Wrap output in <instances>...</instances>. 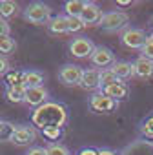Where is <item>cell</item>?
<instances>
[{
    "label": "cell",
    "mask_w": 153,
    "mask_h": 155,
    "mask_svg": "<svg viewBox=\"0 0 153 155\" xmlns=\"http://www.w3.org/2000/svg\"><path fill=\"white\" fill-rule=\"evenodd\" d=\"M102 15H104L102 9H100L95 2H88L86 8H84V11H82V15H80V20H82L84 28H86V26H99Z\"/></svg>",
    "instance_id": "cell-12"
},
{
    "label": "cell",
    "mask_w": 153,
    "mask_h": 155,
    "mask_svg": "<svg viewBox=\"0 0 153 155\" xmlns=\"http://www.w3.org/2000/svg\"><path fill=\"white\" fill-rule=\"evenodd\" d=\"M86 4H88V2H84V0H67V2L64 4L66 17H79V18H80V15H82Z\"/></svg>",
    "instance_id": "cell-19"
},
{
    "label": "cell",
    "mask_w": 153,
    "mask_h": 155,
    "mask_svg": "<svg viewBox=\"0 0 153 155\" xmlns=\"http://www.w3.org/2000/svg\"><path fill=\"white\" fill-rule=\"evenodd\" d=\"M120 40L128 49H142V46L148 42V35L138 28H126L120 35Z\"/></svg>",
    "instance_id": "cell-4"
},
{
    "label": "cell",
    "mask_w": 153,
    "mask_h": 155,
    "mask_svg": "<svg viewBox=\"0 0 153 155\" xmlns=\"http://www.w3.org/2000/svg\"><path fill=\"white\" fill-rule=\"evenodd\" d=\"M79 86L86 91H99L100 90V69H97V68L84 69Z\"/></svg>",
    "instance_id": "cell-10"
},
{
    "label": "cell",
    "mask_w": 153,
    "mask_h": 155,
    "mask_svg": "<svg viewBox=\"0 0 153 155\" xmlns=\"http://www.w3.org/2000/svg\"><path fill=\"white\" fill-rule=\"evenodd\" d=\"M109 69L115 73V77H117L119 81H122V82L128 81V79H131V77H135V68L128 60H115Z\"/></svg>",
    "instance_id": "cell-13"
},
{
    "label": "cell",
    "mask_w": 153,
    "mask_h": 155,
    "mask_svg": "<svg viewBox=\"0 0 153 155\" xmlns=\"http://www.w3.org/2000/svg\"><path fill=\"white\" fill-rule=\"evenodd\" d=\"M122 155H153V144L148 140H138L126 148Z\"/></svg>",
    "instance_id": "cell-17"
},
{
    "label": "cell",
    "mask_w": 153,
    "mask_h": 155,
    "mask_svg": "<svg viewBox=\"0 0 153 155\" xmlns=\"http://www.w3.org/2000/svg\"><path fill=\"white\" fill-rule=\"evenodd\" d=\"M24 18L35 26L47 24L51 20V8L44 2H33L24 9Z\"/></svg>",
    "instance_id": "cell-3"
},
{
    "label": "cell",
    "mask_w": 153,
    "mask_h": 155,
    "mask_svg": "<svg viewBox=\"0 0 153 155\" xmlns=\"http://www.w3.org/2000/svg\"><path fill=\"white\" fill-rule=\"evenodd\" d=\"M47 97H49V93H47V90H46L44 86L28 88V90H26V99H24V102H26L28 106H31V108H38V106H42V104L47 102Z\"/></svg>",
    "instance_id": "cell-11"
},
{
    "label": "cell",
    "mask_w": 153,
    "mask_h": 155,
    "mask_svg": "<svg viewBox=\"0 0 153 155\" xmlns=\"http://www.w3.org/2000/svg\"><path fill=\"white\" fill-rule=\"evenodd\" d=\"M47 29H49V33H53V35L69 33V31H67V17H66V15L51 17V20L47 22Z\"/></svg>",
    "instance_id": "cell-16"
},
{
    "label": "cell",
    "mask_w": 153,
    "mask_h": 155,
    "mask_svg": "<svg viewBox=\"0 0 153 155\" xmlns=\"http://www.w3.org/2000/svg\"><path fill=\"white\" fill-rule=\"evenodd\" d=\"M17 49V42L11 37H2L0 38V55H9Z\"/></svg>",
    "instance_id": "cell-24"
},
{
    "label": "cell",
    "mask_w": 153,
    "mask_h": 155,
    "mask_svg": "<svg viewBox=\"0 0 153 155\" xmlns=\"http://www.w3.org/2000/svg\"><path fill=\"white\" fill-rule=\"evenodd\" d=\"M6 97H8L9 102H15V104L24 102V99H26V88L24 86H8Z\"/></svg>",
    "instance_id": "cell-21"
},
{
    "label": "cell",
    "mask_w": 153,
    "mask_h": 155,
    "mask_svg": "<svg viewBox=\"0 0 153 155\" xmlns=\"http://www.w3.org/2000/svg\"><path fill=\"white\" fill-rule=\"evenodd\" d=\"M9 31H11V28L8 24V20L0 18V38H2V37H9Z\"/></svg>",
    "instance_id": "cell-32"
},
{
    "label": "cell",
    "mask_w": 153,
    "mask_h": 155,
    "mask_svg": "<svg viewBox=\"0 0 153 155\" xmlns=\"http://www.w3.org/2000/svg\"><path fill=\"white\" fill-rule=\"evenodd\" d=\"M76 155H99V150H95V148H82Z\"/></svg>",
    "instance_id": "cell-33"
},
{
    "label": "cell",
    "mask_w": 153,
    "mask_h": 155,
    "mask_svg": "<svg viewBox=\"0 0 153 155\" xmlns=\"http://www.w3.org/2000/svg\"><path fill=\"white\" fill-rule=\"evenodd\" d=\"M99 155H117L113 150H99Z\"/></svg>",
    "instance_id": "cell-35"
},
{
    "label": "cell",
    "mask_w": 153,
    "mask_h": 155,
    "mask_svg": "<svg viewBox=\"0 0 153 155\" xmlns=\"http://www.w3.org/2000/svg\"><path fill=\"white\" fill-rule=\"evenodd\" d=\"M84 29V24L79 17H67V31L69 33H79Z\"/></svg>",
    "instance_id": "cell-28"
},
{
    "label": "cell",
    "mask_w": 153,
    "mask_h": 155,
    "mask_svg": "<svg viewBox=\"0 0 153 155\" xmlns=\"http://www.w3.org/2000/svg\"><path fill=\"white\" fill-rule=\"evenodd\" d=\"M117 106H119V102L113 101L111 97H108L106 93H102L100 90L90 97V108L95 113H111Z\"/></svg>",
    "instance_id": "cell-5"
},
{
    "label": "cell",
    "mask_w": 153,
    "mask_h": 155,
    "mask_svg": "<svg viewBox=\"0 0 153 155\" xmlns=\"http://www.w3.org/2000/svg\"><path fill=\"white\" fill-rule=\"evenodd\" d=\"M9 71V62L4 55H0V77H6Z\"/></svg>",
    "instance_id": "cell-31"
},
{
    "label": "cell",
    "mask_w": 153,
    "mask_h": 155,
    "mask_svg": "<svg viewBox=\"0 0 153 155\" xmlns=\"http://www.w3.org/2000/svg\"><path fill=\"white\" fill-rule=\"evenodd\" d=\"M22 81H24V71H8L6 75L8 86H22Z\"/></svg>",
    "instance_id": "cell-26"
},
{
    "label": "cell",
    "mask_w": 153,
    "mask_h": 155,
    "mask_svg": "<svg viewBox=\"0 0 153 155\" xmlns=\"http://www.w3.org/2000/svg\"><path fill=\"white\" fill-rule=\"evenodd\" d=\"M35 140H37V130L35 126H28V124H18L11 137V142L17 146H29Z\"/></svg>",
    "instance_id": "cell-9"
},
{
    "label": "cell",
    "mask_w": 153,
    "mask_h": 155,
    "mask_svg": "<svg viewBox=\"0 0 153 155\" xmlns=\"http://www.w3.org/2000/svg\"><path fill=\"white\" fill-rule=\"evenodd\" d=\"M149 24H151V28H153V17H151V18H149Z\"/></svg>",
    "instance_id": "cell-38"
},
{
    "label": "cell",
    "mask_w": 153,
    "mask_h": 155,
    "mask_svg": "<svg viewBox=\"0 0 153 155\" xmlns=\"http://www.w3.org/2000/svg\"><path fill=\"white\" fill-rule=\"evenodd\" d=\"M82 68L79 64H64L58 69V79L66 86H79L82 79Z\"/></svg>",
    "instance_id": "cell-6"
},
{
    "label": "cell",
    "mask_w": 153,
    "mask_h": 155,
    "mask_svg": "<svg viewBox=\"0 0 153 155\" xmlns=\"http://www.w3.org/2000/svg\"><path fill=\"white\" fill-rule=\"evenodd\" d=\"M18 13V4L13 0H0V18H11Z\"/></svg>",
    "instance_id": "cell-20"
},
{
    "label": "cell",
    "mask_w": 153,
    "mask_h": 155,
    "mask_svg": "<svg viewBox=\"0 0 153 155\" xmlns=\"http://www.w3.org/2000/svg\"><path fill=\"white\" fill-rule=\"evenodd\" d=\"M91 64L97 68V69H106V68H111L113 62H115V55L109 48L106 46H95L91 57H90Z\"/></svg>",
    "instance_id": "cell-8"
},
{
    "label": "cell",
    "mask_w": 153,
    "mask_h": 155,
    "mask_svg": "<svg viewBox=\"0 0 153 155\" xmlns=\"http://www.w3.org/2000/svg\"><path fill=\"white\" fill-rule=\"evenodd\" d=\"M42 133L47 140H57L62 135V128H46V130H42Z\"/></svg>",
    "instance_id": "cell-29"
},
{
    "label": "cell",
    "mask_w": 153,
    "mask_h": 155,
    "mask_svg": "<svg viewBox=\"0 0 153 155\" xmlns=\"http://www.w3.org/2000/svg\"><path fill=\"white\" fill-rule=\"evenodd\" d=\"M93 49H95V44L88 37H75L69 42V51L76 58H90Z\"/></svg>",
    "instance_id": "cell-7"
},
{
    "label": "cell",
    "mask_w": 153,
    "mask_h": 155,
    "mask_svg": "<svg viewBox=\"0 0 153 155\" xmlns=\"http://www.w3.org/2000/svg\"><path fill=\"white\" fill-rule=\"evenodd\" d=\"M140 133L146 139H153V113L140 122Z\"/></svg>",
    "instance_id": "cell-25"
},
{
    "label": "cell",
    "mask_w": 153,
    "mask_h": 155,
    "mask_svg": "<svg viewBox=\"0 0 153 155\" xmlns=\"http://www.w3.org/2000/svg\"><path fill=\"white\" fill-rule=\"evenodd\" d=\"M15 124L8 122V120H0V142H11V137L15 133Z\"/></svg>",
    "instance_id": "cell-22"
},
{
    "label": "cell",
    "mask_w": 153,
    "mask_h": 155,
    "mask_svg": "<svg viewBox=\"0 0 153 155\" xmlns=\"http://www.w3.org/2000/svg\"><path fill=\"white\" fill-rule=\"evenodd\" d=\"M128 22H129L128 13H124V11H108V13L102 15L99 26L106 33H117V31L124 29L128 26Z\"/></svg>",
    "instance_id": "cell-2"
},
{
    "label": "cell",
    "mask_w": 153,
    "mask_h": 155,
    "mask_svg": "<svg viewBox=\"0 0 153 155\" xmlns=\"http://www.w3.org/2000/svg\"><path fill=\"white\" fill-rule=\"evenodd\" d=\"M46 153H47V155H71L69 150H67L64 144H58V142H51V144L46 148Z\"/></svg>",
    "instance_id": "cell-27"
},
{
    "label": "cell",
    "mask_w": 153,
    "mask_h": 155,
    "mask_svg": "<svg viewBox=\"0 0 153 155\" xmlns=\"http://www.w3.org/2000/svg\"><path fill=\"white\" fill-rule=\"evenodd\" d=\"M117 6H122V8H126V6H131V2H129V0H119V2H117Z\"/></svg>",
    "instance_id": "cell-36"
},
{
    "label": "cell",
    "mask_w": 153,
    "mask_h": 155,
    "mask_svg": "<svg viewBox=\"0 0 153 155\" xmlns=\"http://www.w3.org/2000/svg\"><path fill=\"white\" fill-rule=\"evenodd\" d=\"M133 68H135V77H138V79H153V60L140 55L133 62Z\"/></svg>",
    "instance_id": "cell-14"
},
{
    "label": "cell",
    "mask_w": 153,
    "mask_h": 155,
    "mask_svg": "<svg viewBox=\"0 0 153 155\" xmlns=\"http://www.w3.org/2000/svg\"><path fill=\"white\" fill-rule=\"evenodd\" d=\"M140 55H142V57H146V58H149V60H153V42H149V40H148V42L142 46Z\"/></svg>",
    "instance_id": "cell-30"
},
{
    "label": "cell",
    "mask_w": 153,
    "mask_h": 155,
    "mask_svg": "<svg viewBox=\"0 0 153 155\" xmlns=\"http://www.w3.org/2000/svg\"><path fill=\"white\" fill-rule=\"evenodd\" d=\"M148 40H149V42H153V33H151V35H148Z\"/></svg>",
    "instance_id": "cell-37"
},
{
    "label": "cell",
    "mask_w": 153,
    "mask_h": 155,
    "mask_svg": "<svg viewBox=\"0 0 153 155\" xmlns=\"http://www.w3.org/2000/svg\"><path fill=\"white\" fill-rule=\"evenodd\" d=\"M31 122L33 126L46 130V128H64L67 122V110L64 104L58 102H46L31 113Z\"/></svg>",
    "instance_id": "cell-1"
},
{
    "label": "cell",
    "mask_w": 153,
    "mask_h": 155,
    "mask_svg": "<svg viewBox=\"0 0 153 155\" xmlns=\"http://www.w3.org/2000/svg\"><path fill=\"white\" fill-rule=\"evenodd\" d=\"M100 91L119 102V101H122V99H126V97L129 95V86H128L126 82H117V84H111V86L102 88Z\"/></svg>",
    "instance_id": "cell-15"
},
{
    "label": "cell",
    "mask_w": 153,
    "mask_h": 155,
    "mask_svg": "<svg viewBox=\"0 0 153 155\" xmlns=\"http://www.w3.org/2000/svg\"><path fill=\"white\" fill-rule=\"evenodd\" d=\"M44 82V75L37 69H29V71H24V81H22V86L28 90V88H38L42 86Z\"/></svg>",
    "instance_id": "cell-18"
},
{
    "label": "cell",
    "mask_w": 153,
    "mask_h": 155,
    "mask_svg": "<svg viewBox=\"0 0 153 155\" xmlns=\"http://www.w3.org/2000/svg\"><path fill=\"white\" fill-rule=\"evenodd\" d=\"M117 82H122V81H119V79H117V77H115V73H113L109 68H106V69H100V90H102V88H106V86L117 84Z\"/></svg>",
    "instance_id": "cell-23"
},
{
    "label": "cell",
    "mask_w": 153,
    "mask_h": 155,
    "mask_svg": "<svg viewBox=\"0 0 153 155\" xmlns=\"http://www.w3.org/2000/svg\"><path fill=\"white\" fill-rule=\"evenodd\" d=\"M26 155H47V153H46V148H38L37 146V148H31Z\"/></svg>",
    "instance_id": "cell-34"
}]
</instances>
